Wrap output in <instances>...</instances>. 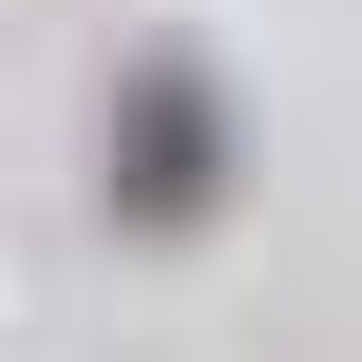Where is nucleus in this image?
<instances>
[{
  "instance_id": "obj_1",
  "label": "nucleus",
  "mask_w": 362,
  "mask_h": 362,
  "mask_svg": "<svg viewBox=\"0 0 362 362\" xmlns=\"http://www.w3.org/2000/svg\"><path fill=\"white\" fill-rule=\"evenodd\" d=\"M229 210V95L191 57H134L115 76V229H210Z\"/></svg>"
}]
</instances>
